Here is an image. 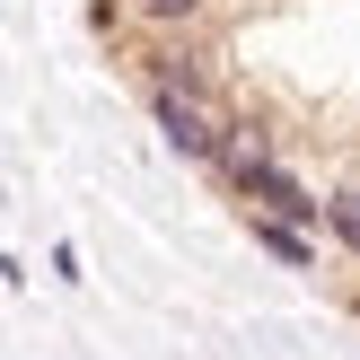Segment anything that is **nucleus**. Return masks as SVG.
<instances>
[{
  "label": "nucleus",
  "mask_w": 360,
  "mask_h": 360,
  "mask_svg": "<svg viewBox=\"0 0 360 360\" xmlns=\"http://www.w3.org/2000/svg\"><path fill=\"white\" fill-rule=\"evenodd\" d=\"M229 185H238V202H246V211H264V220L326 229V202H316V193L299 185L281 158H264V150H229Z\"/></svg>",
  "instance_id": "f257e3e1"
},
{
  "label": "nucleus",
  "mask_w": 360,
  "mask_h": 360,
  "mask_svg": "<svg viewBox=\"0 0 360 360\" xmlns=\"http://www.w3.org/2000/svg\"><path fill=\"white\" fill-rule=\"evenodd\" d=\"M150 115H158V132H167L176 158H193V167H220V158H229V132H238V123H220L193 88H167V79H158L150 88Z\"/></svg>",
  "instance_id": "f03ea898"
},
{
  "label": "nucleus",
  "mask_w": 360,
  "mask_h": 360,
  "mask_svg": "<svg viewBox=\"0 0 360 360\" xmlns=\"http://www.w3.org/2000/svg\"><path fill=\"white\" fill-rule=\"evenodd\" d=\"M246 229H255V246H264V255H281L290 273H308V264H316L308 229H290V220H264V211H246Z\"/></svg>",
  "instance_id": "7ed1b4c3"
},
{
  "label": "nucleus",
  "mask_w": 360,
  "mask_h": 360,
  "mask_svg": "<svg viewBox=\"0 0 360 360\" xmlns=\"http://www.w3.org/2000/svg\"><path fill=\"white\" fill-rule=\"evenodd\" d=\"M326 238H334V246H352V255H360V185L326 193Z\"/></svg>",
  "instance_id": "20e7f679"
},
{
  "label": "nucleus",
  "mask_w": 360,
  "mask_h": 360,
  "mask_svg": "<svg viewBox=\"0 0 360 360\" xmlns=\"http://www.w3.org/2000/svg\"><path fill=\"white\" fill-rule=\"evenodd\" d=\"M193 9H202V0H141V18H158V27H185Z\"/></svg>",
  "instance_id": "39448f33"
}]
</instances>
